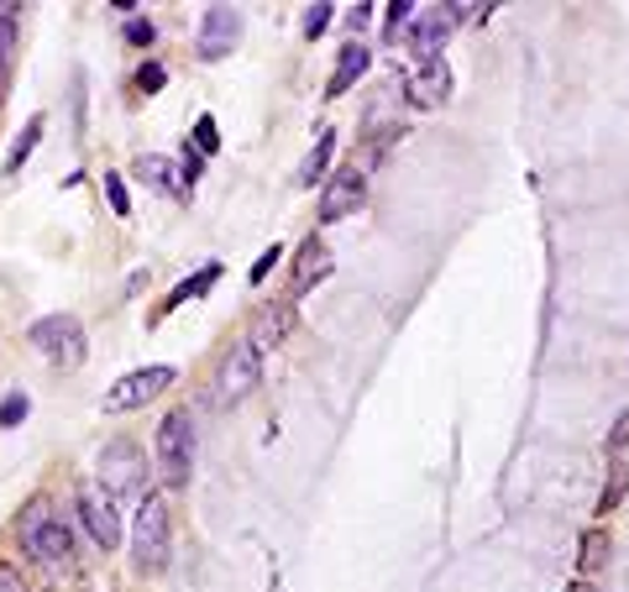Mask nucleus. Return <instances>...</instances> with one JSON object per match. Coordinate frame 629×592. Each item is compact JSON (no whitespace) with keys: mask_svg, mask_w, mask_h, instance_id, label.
I'll list each match as a JSON object with an SVG mask.
<instances>
[{"mask_svg":"<svg viewBox=\"0 0 629 592\" xmlns=\"http://www.w3.org/2000/svg\"><path fill=\"white\" fill-rule=\"evenodd\" d=\"M22 545L43 561V567H69V556H73V535H69V524L58 520L48 509V498H32L26 503V514H22Z\"/></svg>","mask_w":629,"mask_h":592,"instance_id":"f257e3e1","label":"nucleus"},{"mask_svg":"<svg viewBox=\"0 0 629 592\" xmlns=\"http://www.w3.org/2000/svg\"><path fill=\"white\" fill-rule=\"evenodd\" d=\"M158 473L169 488H190L194 473V425H190V409H173L169 420L158 425Z\"/></svg>","mask_w":629,"mask_h":592,"instance_id":"f03ea898","label":"nucleus"},{"mask_svg":"<svg viewBox=\"0 0 629 592\" xmlns=\"http://www.w3.org/2000/svg\"><path fill=\"white\" fill-rule=\"evenodd\" d=\"M169 535H173V524H169V503L158 493H147L142 498V509H137V571H147V577H158V571L169 567Z\"/></svg>","mask_w":629,"mask_h":592,"instance_id":"7ed1b4c3","label":"nucleus"},{"mask_svg":"<svg viewBox=\"0 0 629 592\" xmlns=\"http://www.w3.org/2000/svg\"><path fill=\"white\" fill-rule=\"evenodd\" d=\"M252 388H263V352L252 346V341H237L231 352L220 356V378H216V399L231 409V403H242Z\"/></svg>","mask_w":629,"mask_h":592,"instance_id":"20e7f679","label":"nucleus"},{"mask_svg":"<svg viewBox=\"0 0 629 592\" xmlns=\"http://www.w3.org/2000/svg\"><path fill=\"white\" fill-rule=\"evenodd\" d=\"M32 346L48 356L53 367H79L84 362V326L73 315H48L32 326Z\"/></svg>","mask_w":629,"mask_h":592,"instance_id":"39448f33","label":"nucleus"},{"mask_svg":"<svg viewBox=\"0 0 629 592\" xmlns=\"http://www.w3.org/2000/svg\"><path fill=\"white\" fill-rule=\"evenodd\" d=\"M100 482H105V493L137 498L147 488V456L131 441H111L100 451Z\"/></svg>","mask_w":629,"mask_h":592,"instance_id":"423d86ee","label":"nucleus"},{"mask_svg":"<svg viewBox=\"0 0 629 592\" xmlns=\"http://www.w3.org/2000/svg\"><path fill=\"white\" fill-rule=\"evenodd\" d=\"M79 514H84V530H90V540L100 550H116L122 545V514H116V498L95 488V482H84L79 488Z\"/></svg>","mask_w":629,"mask_h":592,"instance_id":"0eeeda50","label":"nucleus"},{"mask_svg":"<svg viewBox=\"0 0 629 592\" xmlns=\"http://www.w3.org/2000/svg\"><path fill=\"white\" fill-rule=\"evenodd\" d=\"M163 388H173V367H137L126 373L111 394H105V414H126V409H142L147 399H158Z\"/></svg>","mask_w":629,"mask_h":592,"instance_id":"6e6552de","label":"nucleus"},{"mask_svg":"<svg viewBox=\"0 0 629 592\" xmlns=\"http://www.w3.org/2000/svg\"><path fill=\"white\" fill-rule=\"evenodd\" d=\"M451 26H457V11L451 5H420L410 22V53L420 58V64H431V58H441V48H446V37H451Z\"/></svg>","mask_w":629,"mask_h":592,"instance_id":"1a4fd4ad","label":"nucleus"},{"mask_svg":"<svg viewBox=\"0 0 629 592\" xmlns=\"http://www.w3.org/2000/svg\"><path fill=\"white\" fill-rule=\"evenodd\" d=\"M367 200V173L363 168H341L325 179V194H320V220H346L357 215Z\"/></svg>","mask_w":629,"mask_h":592,"instance_id":"9d476101","label":"nucleus"},{"mask_svg":"<svg viewBox=\"0 0 629 592\" xmlns=\"http://www.w3.org/2000/svg\"><path fill=\"white\" fill-rule=\"evenodd\" d=\"M242 37V11L237 5H205V22H199V58H226Z\"/></svg>","mask_w":629,"mask_h":592,"instance_id":"9b49d317","label":"nucleus"},{"mask_svg":"<svg viewBox=\"0 0 629 592\" xmlns=\"http://www.w3.org/2000/svg\"><path fill=\"white\" fill-rule=\"evenodd\" d=\"M331 273V247L320 237H305V247H299V262H294V299L299 294H310L320 278Z\"/></svg>","mask_w":629,"mask_h":592,"instance_id":"f8f14e48","label":"nucleus"},{"mask_svg":"<svg viewBox=\"0 0 629 592\" xmlns=\"http://www.w3.org/2000/svg\"><path fill=\"white\" fill-rule=\"evenodd\" d=\"M451 95V69H446V58H431V64H420V73L410 79V100L414 105H441V100Z\"/></svg>","mask_w":629,"mask_h":592,"instance_id":"ddd939ff","label":"nucleus"},{"mask_svg":"<svg viewBox=\"0 0 629 592\" xmlns=\"http://www.w3.org/2000/svg\"><path fill=\"white\" fill-rule=\"evenodd\" d=\"M137 179H142L147 190H158V194H190L184 168L169 163V158H158V152H142V158H137Z\"/></svg>","mask_w":629,"mask_h":592,"instance_id":"4468645a","label":"nucleus"},{"mask_svg":"<svg viewBox=\"0 0 629 592\" xmlns=\"http://www.w3.org/2000/svg\"><path fill=\"white\" fill-rule=\"evenodd\" d=\"M289 331H294V305H263L258 309V320H252V335H247V341H252L258 352H267V346H278Z\"/></svg>","mask_w":629,"mask_h":592,"instance_id":"2eb2a0df","label":"nucleus"},{"mask_svg":"<svg viewBox=\"0 0 629 592\" xmlns=\"http://www.w3.org/2000/svg\"><path fill=\"white\" fill-rule=\"evenodd\" d=\"M367 64H373V53H367L363 43H346L341 58H336V73H331V84H325V95H331V100L346 95V90H352V84L367 73Z\"/></svg>","mask_w":629,"mask_h":592,"instance_id":"dca6fc26","label":"nucleus"},{"mask_svg":"<svg viewBox=\"0 0 629 592\" xmlns=\"http://www.w3.org/2000/svg\"><path fill=\"white\" fill-rule=\"evenodd\" d=\"M331 152H336V132L325 126V132L314 137V147L305 152V163H299V173H294V184H314V179H325V168H331Z\"/></svg>","mask_w":629,"mask_h":592,"instance_id":"f3484780","label":"nucleus"},{"mask_svg":"<svg viewBox=\"0 0 629 592\" xmlns=\"http://www.w3.org/2000/svg\"><path fill=\"white\" fill-rule=\"evenodd\" d=\"M216 278H220V262H205V267H199L194 278H184V284H179V288L169 294V305H163V315H169V309H179V305H190V299H205Z\"/></svg>","mask_w":629,"mask_h":592,"instance_id":"a211bd4d","label":"nucleus"},{"mask_svg":"<svg viewBox=\"0 0 629 592\" xmlns=\"http://www.w3.org/2000/svg\"><path fill=\"white\" fill-rule=\"evenodd\" d=\"M37 137H43V116H32V121H26V132L16 137V147H11V158H5V173H22L26 158L37 152Z\"/></svg>","mask_w":629,"mask_h":592,"instance_id":"6ab92c4d","label":"nucleus"},{"mask_svg":"<svg viewBox=\"0 0 629 592\" xmlns=\"http://www.w3.org/2000/svg\"><path fill=\"white\" fill-rule=\"evenodd\" d=\"M608 561V530H587V535H582V556H577V567L587 571V577H593V571L604 567Z\"/></svg>","mask_w":629,"mask_h":592,"instance_id":"aec40b11","label":"nucleus"},{"mask_svg":"<svg viewBox=\"0 0 629 592\" xmlns=\"http://www.w3.org/2000/svg\"><path fill=\"white\" fill-rule=\"evenodd\" d=\"M625 488H629V473H625V462L614 456L608 482H604V498H598V514H614V509H619V498H625Z\"/></svg>","mask_w":629,"mask_h":592,"instance_id":"412c9836","label":"nucleus"},{"mask_svg":"<svg viewBox=\"0 0 629 592\" xmlns=\"http://www.w3.org/2000/svg\"><path fill=\"white\" fill-rule=\"evenodd\" d=\"M11 48H16V5H0V73L11 64Z\"/></svg>","mask_w":629,"mask_h":592,"instance_id":"4be33fe9","label":"nucleus"},{"mask_svg":"<svg viewBox=\"0 0 629 592\" xmlns=\"http://www.w3.org/2000/svg\"><path fill=\"white\" fill-rule=\"evenodd\" d=\"M331 16H336V5H331V0H314V5H305V37H320V32H325V26H331Z\"/></svg>","mask_w":629,"mask_h":592,"instance_id":"5701e85b","label":"nucleus"},{"mask_svg":"<svg viewBox=\"0 0 629 592\" xmlns=\"http://www.w3.org/2000/svg\"><path fill=\"white\" fill-rule=\"evenodd\" d=\"M26 414H32V399H26V394H11V399L0 403V430H16Z\"/></svg>","mask_w":629,"mask_h":592,"instance_id":"b1692460","label":"nucleus"},{"mask_svg":"<svg viewBox=\"0 0 629 592\" xmlns=\"http://www.w3.org/2000/svg\"><path fill=\"white\" fill-rule=\"evenodd\" d=\"M194 147L210 158V152H220V132H216V116H199L194 121Z\"/></svg>","mask_w":629,"mask_h":592,"instance_id":"393cba45","label":"nucleus"},{"mask_svg":"<svg viewBox=\"0 0 629 592\" xmlns=\"http://www.w3.org/2000/svg\"><path fill=\"white\" fill-rule=\"evenodd\" d=\"M105 200H111V210L122 215H131V194H126V184H122V173H105Z\"/></svg>","mask_w":629,"mask_h":592,"instance_id":"a878e982","label":"nucleus"},{"mask_svg":"<svg viewBox=\"0 0 629 592\" xmlns=\"http://www.w3.org/2000/svg\"><path fill=\"white\" fill-rule=\"evenodd\" d=\"M163 84H169V69H163V64H142V69H137V90H142V95H158Z\"/></svg>","mask_w":629,"mask_h":592,"instance_id":"bb28decb","label":"nucleus"},{"mask_svg":"<svg viewBox=\"0 0 629 592\" xmlns=\"http://www.w3.org/2000/svg\"><path fill=\"white\" fill-rule=\"evenodd\" d=\"M414 11H420L414 0H393V5H388V32H393V37H399V32H410Z\"/></svg>","mask_w":629,"mask_h":592,"instance_id":"cd10ccee","label":"nucleus"},{"mask_svg":"<svg viewBox=\"0 0 629 592\" xmlns=\"http://www.w3.org/2000/svg\"><path fill=\"white\" fill-rule=\"evenodd\" d=\"M152 37H158L152 22H142V16H131V22H126V43H131V48H152Z\"/></svg>","mask_w":629,"mask_h":592,"instance_id":"c85d7f7f","label":"nucleus"},{"mask_svg":"<svg viewBox=\"0 0 629 592\" xmlns=\"http://www.w3.org/2000/svg\"><path fill=\"white\" fill-rule=\"evenodd\" d=\"M273 262H284V252H278V247H267V252H263V258H258V262H252V284H263V278H267V273H273Z\"/></svg>","mask_w":629,"mask_h":592,"instance_id":"c756f323","label":"nucleus"},{"mask_svg":"<svg viewBox=\"0 0 629 592\" xmlns=\"http://www.w3.org/2000/svg\"><path fill=\"white\" fill-rule=\"evenodd\" d=\"M0 592H26V582H22V571L11 567V561H0Z\"/></svg>","mask_w":629,"mask_h":592,"instance_id":"7c9ffc66","label":"nucleus"},{"mask_svg":"<svg viewBox=\"0 0 629 592\" xmlns=\"http://www.w3.org/2000/svg\"><path fill=\"white\" fill-rule=\"evenodd\" d=\"M625 441H629V409H625V420H619V425H614V451L625 446Z\"/></svg>","mask_w":629,"mask_h":592,"instance_id":"2f4dec72","label":"nucleus"},{"mask_svg":"<svg viewBox=\"0 0 629 592\" xmlns=\"http://www.w3.org/2000/svg\"><path fill=\"white\" fill-rule=\"evenodd\" d=\"M567 592H593V588H587V582H572V588H567Z\"/></svg>","mask_w":629,"mask_h":592,"instance_id":"473e14b6","label":"nucleus"},{"mask_svg":"<svg viewBox=\"0 0 629 592\" xmlns=\"http://www.w3.org/2000/svg\"><path fill=\"white\" fill-rule=\"evenodd\" d=\"M5 79H11V73H0V100H5Z\"/></svg>","mask_w":629,"mask_h":592,"instance_id":"72a5a7b5","label":"nucleus"}]
</instances>
